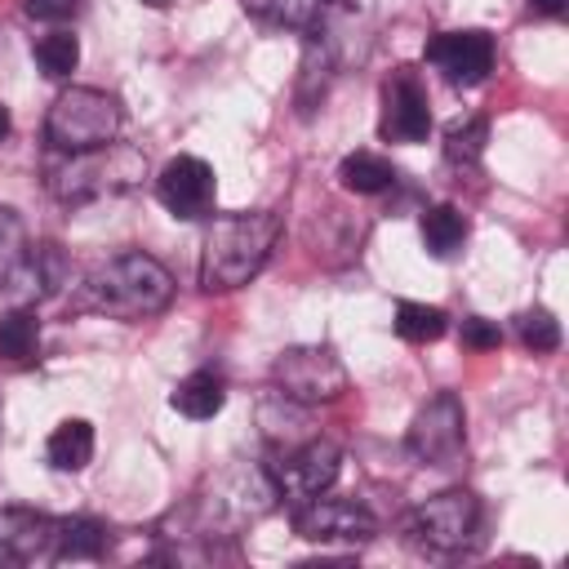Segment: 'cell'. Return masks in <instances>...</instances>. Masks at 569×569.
<instances>
[{"label":"cell","instance_id":"1","mask_svg":"<svg viewBox=\"0 0 569 569\" xmlns=\"http://www.w3.org/2000/svg\"><path fill=\"white\" fill-rule=\"evenodd\" d=\"M169 302H173V276L164 262H156L142 249H124V253L98 262L76 289V307L124 320V325L151 320Z\"/></svg>","mask_w":569,"mask_h":569},{"label":"cell","instance_id":"2","mask_svg":"<svg viewBox=\"0 0 569 569\" xmlns=\"http://www.w3.org/2000/svg\"><path fill=\"white\" fill-rule=\"evenodd\" d=\"M276 240H280V218L271 209L209 218L200 240V289L204 293L244 289L271 262Z\"/></svg>","mask_w":569,"mask_h":569},{"label":"cell","instance_id":"3","mask_svg":"<svg viewBox=\"0 0 569 569\" xmlns=\"http://www.w3.org/2000/svg\"><path fill=\"white\" fill-rule=\"evenodd\" d=\"M147 156L133 142H107L93 151H49L44 187L58 204H93L107 196H124L142 182Z\"/></svg>","mask_w":569,"mask_h":569},{"label":"cell","instance_id":"4","mask_svg":"<svg viewBox=\"0 0 569 569\" xmlns=\"http://www.w3.org/2000/svg\"><path fill=\"white\" fill-rule=\"evenodd\" d=\"M276 502H280V493H276L267 462H231L209 480V489L200 498V533L236 538L244 525L262 520Z\"/></svg>","mask_w":569,"mask_h":569},{"label":"cell","instance_id":"5","mask_svg":"<svg viewBox=\"0 0 569 569\" xmlns=\"http://www.w3.org/2000/svg\"><path fill=\"white\" fill-rule=\"evenodd\" d=\"M120 124H124V111H120L116 93L71 84L49 102L44 142H49V151H93V147L116 142Z\"/></svg>","mask_w":569,"mask_h":569},{"label":"cell","instance_id":"6","mask_svg":"<svg viewBox=\"0 0 569 569\" xmlns=\"http://www.w3.org/2000/svg\"><path fill=\"white\" fill-rule=\"evenodd\" d=\"M400 529L413 547H422L431 556H458L480 538V498L471 489H445V493L409 507Z\"/></svg>","mask_w":569,"mask_h":569},{"label":"cell","instance_id":"7","mask_svg":"<svg viewBox=\"0 0 569 569\" xmlns=\"http://www.w3.org/2000/svg\"><path fill=\"white\" fill-rule=\"evenodd\" d=\"M267 471L276 480V493L289 507H298V502L320 498V493H329L338 485L342 449L333 440H325V436H307V440H298V445H289L280 453H267Z\"/></svg>","mask_w":569,"mask_h":569},{"label":"cell","instance_id":"8","mask_svg":"<svg viewBox=\"0 0 569 569\" xmlns=\"http://www.w3.org/2000/svg\"><path fill=\"white\" fill-rule=\"evenodd\" d=\"M276 391H284L289 400L316 409V405H333L347 396V365L333 356V347H289L276 356L271 365Z\"/></svg>","mask_w":569,"mask_h":569},{"label":"cell","instance_id":"9","mask_svg":"<svg viewBox=\"0 0 569 569\" xmlns=\"http://www.w3.org/2000/svg\"><path fill=\"white\" fill-rule=\"evenodd\" d=\"M289 520H293V533L298 538L320 542V547H365L378 533V520L369 516L365 502H356V498H329V493L298 502L289 511Z\"/></svg>","mask_w":569,"mask_h":569},{"label":"cell","instance_id":"10","mask_svg":"<svg viewBox=\"0 0 569 569\" xmlns=\"http://www.w3.org/2000/svg\"><path fill=\"white\" fill-rule=\"evenodd\" d=\"M462 436H467V413L462 400L453 391H436L409 422L405 431V449L413 462L422 467H449L462 453Z\"/></svg>","mask_w":569,"mask_h":569},{"label":"cell","instance_id":"11","mask_svg":"<svg viewBox=\"0 0 569 569\" xmlns=\"http://www.w3.org/2000/svg\"><path fill=\"white\" fill-rule=\"evenodd\" d=\"M493 36L480 27H462V31H440L427 40V62L453 84V89H476L480 80H489L493 71Z\"/></svg>","mask_w":569,"mask_h":569},{"label":"cell","instance_id":"12","mask_svg":"<svg viewBox=\"0 0 569 569\" xmlns=\"http://www.w3.org/2000/svg\"><path fill=\"white\" fill-rule=\"evenodd\" d=\"M382 142H427L431 133V102L418 80V71L396 67L382 80V116H378Z\"/></svg>","mask_w":569,"mask_h":569},{"label":"cell","instance_id":"13","mask_svg":"<svg viewBox=\"0 0 569 569\" xmlns=\"http://www.w3.org/2000/svg\"><path fill=\"white\" fill-rule=\"evenodd\" d=\"M213 164L200 160V156H173L160 173H156V200L182 218V222H196L204 213H213Z\"/></svg>","mask_w":569,"mask_h":569},{"label":"cell","instance_id":"14","mask_svg":"<svg viewBox=\"0 0 569 569\" xmlns=\"http://www.w3.org/2000/svg\"><path fill=\"white\" fill-rule=\"evenodd\" d=\"M67 284V258L58 244H27V253L13 262V271L0 280V293L13 307H36L53 298Z\"/></svg>","mask_w":569,"mask_h":569},{"label":"cell","instance_id":"15","mask_svg":"<svg viewBox=\"0 0 569 569\" xmlns=\"http://www.w3.org/2000/svg\"><path fill=\"white\" fill-rule=\"evenodd\" d=\"M53 520L31 507H0V565L53 560Z\"/></svg>","mask_w":569,"mask_h":569},{"label":"cell","instance_id":"16","mask_svg":"<svg viewBox=\"0 0 569 569\" xmlns=\"http://www.w3.org/2000/svg\"><path fill=\"white\" fill-rule=\"evenodd\" d=\"M333 71H338V44H333L329 27L320 22L302 40V62H298V84H293V102L302 116H311L320 107V98L333 84Z\"/></svg>","mask_w":569,"mask_h":569},{"label":"cell","instance_id":"17","mask_svg":"<svg viewBox=\"0 0 569 569\" xmlns=\"http://www.w3.org/2000/svg\"><path fill=\"white\" fill-rule=\"evenodd\" d=\"M169 405H173L182 418L204 422V418L222 413V405H227V382H222V373H218V369H191L187 378H178V387H173Z\"/></svg>","mask_w":569,"mask_h":569},{"label":"cell","instance_id":"18","mask_svg":"<svg viewBox=\"0 0 569 569\" xmlns=\"http://www.w3.org/2000/svg\"><path fill=\"white\" fill-rule=\"evenodd\" d=\"M258 422H262V436H267L271 453H280V449H289V445L307 440V405L289 400V396L276 391V387H271V396H262Z\"/></svg>","mask_w":569,"mask_h":569},{"label":"cell","instance_id":"19","mask_svg":"<svg viewBox=\"0 0 569 569\" xmlns=\"http://www.w3.org/2000/svg\"><path fill=\"white\" fill-rule=\"evenodd\" d=\"M107 556V525L93 516L53 520V560H98Z\"/></svg>","mask_w":569,"mask_h":569},{"label":"cell","instance_id":"20","mask_svg":"<svg viewBox=\"0 0 569 569\" xmlns=\"http://www.w3.org/2000/svg\"><path fill=\"white\" fill-rule=\"evenodd\" d=\"M44 458L53 471H84L93 458V427L84 418H67L49 431L44 440Z\"/></svg>","mask_w":569,"mask_h":569},{"label":"cell","instance_id":"21","mask_svg":"<svg viewBox=\"0 0 569 569\" xmlns=\"http://www.w3.org/2000/svg\"><path fill=\"white\" fill-rule=\"evenodd\" d=\"M396 178H400L396 164L387 156H378V151H351L338 164V182L347 191H356V196H382V191L396 187Z\"/></svg>","mask_w":569,"mask_h":569},{"label":"cell","instance_id":"22","mask_svg":"<svg viewBox=\"0 0 569 569\" xmlns=\"http://www.w3.org/2000/svg\"><path fill=\"white\" fill-rule=\"evenodd\" d=\"M418 227H422V244L431 258H453L467 240V218L453 204H427Z\"/></svg>","mask_w":569,"mask_h":569},{"label":"cell","instance_id":"23","mask_svg":"<svg viewBox=\"0 0 569 569\" xmlns=\"http://www.w3.org/2000/svg\"><path fill=\"white\" fill-rule=\"evenodd\" d=\"M36 347H40V320L31 307H9L0 316V356L9 365H27L36 360Z\"/></svg>","mask_w":569,"mask_h":569},{"label":"cell","instance_id":"24","mask_svg":"<svg viewBox=\"0 0 569 569\" xmlns=\"http://www.w3.org/2000/svg\"><path fill=\"white\" fill-rule=\"evenodd\" d=\"M485 142H489V120L485 116H458L445 129V160L453 169H476L485 156Z\"/></svg>","mask_w":569,"mask_h":569},{"label":"cell","instance_id":"25","mask_svg":"<svg viewBox=\"0 0 569 569\" xmlns=\"http://www.w3.org/2000/svg\"><path fill=\"white\" fill-rule=\"evenodd\" d=\"M31 53H36V67L49 76V80H67L76 67H80V40L71 36V31H44L36 44H31Z\"/></svg>","mask_w":569,"mask_h":569},{"label":"cell","instance_id":"26","mask_svg":"<svg viewBox=\"0 0 569 569\" xmlns=\"http://www.w3.org/2000/svg\"><path fill=\"white\" fill-rule=\"evenodd\" d=\"M445 329H449V316L440 311V307H427V302H396V333L405 338V342H436V338H445Z\"/></svg>","mask_w":569,"mask_h":569},{"label":"cell","instance_id":"27","mask_svg":"<svg viewBox=\"0 0 569 569\" xmlns=\"http://www.w3.org/2000/svg\"><path fill=\"white\" fill-rule=\"evenodd\" d=\"M333 9V0H267V18L276 27H289V31H311L325 22V13Z\"/></svg>","mask_w":569,"mask_h":569},{"label":"cell","instance_id":"28","mask_svg":"<svg viewBox=\"0 0 569 569\" xmlns=\"http://www.w3.org/2000/svg\"><path fill=\"white\" fill-rule=\"evenodd\" d=\"M516 333H520V342H525L533 356H547V351L560 347V320H556L551 311H542V307L525 311V316L516 320Z\"/></svg>","mask_w":569,"mask_h":569},{"label":"cell","instance_id":"29","mask_svg":"<svg viewBox=\"0 0 569 569\" xmlns=\"http://www.w3.org/2000/svg\"><path fill=\"white\" fill-rule=\"evenodd\" d=\"M27 244H31V240H27L22 222H18V213L0 204V280L13 271V262L27 253Z\"/></svg>","mask_w":569,"mask_h":569},{"label":"cell","instance_id":"30","mask_svg":"<svg viewBox=\"0 0 569 569\" xmlns=\"http://www.w3.org/2000/svg\"><path fill=\"white\" fill-rule=\"evenodd\" d=\"M458 338H462V347H471V351H493V347L502 342V329L489 325L485 316H462Z\"/></svg>","mask_w":569,"mask_h":569},{"label":"cell","instance_id":"31","mask_svg":"<svg viewBox=\"0 0 569 569\" xmlns=\"http://www.w3.org/2000/svg\"><path fill=\"white\" fill-rule=\"evenodd\" d=\"M84 0H22V13L36 22H67L80 13Z\"/></svg>","mask_w":569,"mask_h":569},{"label":"cell","instance_id":"32","mask_svg":"<svg viewBox=\"0 0 569 569\" xmlns=\"http://www.w3.org/2000/svg\"><path fill=\"white\" fill-rule=\"evenodd\" d=\"M565 4H569V0H529V13H538V18H560Z\"/></svg>","mask_w":569,"mask_h":569},{"label":"cell","instance_id":"33","mask_svg":"<svg viewBox=\"0 0 569 569\" xmlns=\"http://www.w3.org/2000/svg\"><path fill=\"white\" fill-rule=\"evenodd\" d=\"M9 124H13V120H9V107H0V142L9 138Z\"/></svg>","mask_w":569,"mask_h":569},{"label":"cell","instance_id":"34","mask_svg":"<svg viewBox=\"0 0 569 569\" xmlns=\"http://www.w3.org/2000/svg\"><path fill=\"white\" fill-rule=\"evenodd\" d=\"M142 4H151V9H169V4H178V0H142Z\"/></svg>","mask_w":569,"mask_h":569},{"label":"cell","instance_id":"35","mask_svg":"<svg viewBox=\"0 0 569 569\" xmlns=\"http://www.w3.org/2000/svg\"><path fill=\"white\" fill-rule=\"evenodd\" d=\"M244 4H249V9H267V0H244Z\"/></svg>","mask_w":569,"mask_h":569}]
</instances>
